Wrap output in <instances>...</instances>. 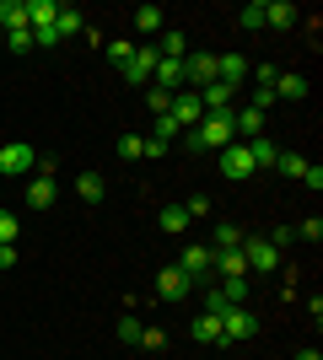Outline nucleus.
Instances as JSON below:
<instances>
[{
  "mask_svg": "<svg viewBox=\"0 0 323 360\" xmlns=\"http://www.w3.org/2000/svg\"><path fill=\"white\" fill-rule=\"evenodd\" d=\"M232 140H237V135H232V113H221V119H200L194 129H184V146L189 150H215V146L227 150Z\"/></svg>",
  "mask_w": 323,
  "mask_h": 360,
  "instance_id": "1",
  "label": "nucleus"
},
{
  "mask_svg": "<svg viewBox=\"0 0 323 360\" xmlns=\"http://www.w3.org/2000/svg\"><path fill=\"white\" fill-rule=\"evenodd\" d=\"M38 172V150L11 140V146H0V178H32Z\"/></svg>",
  "mask_w": 323,
  "mask_h": 360,
  "instance_id": "2",
  "label": "nucleus"
},
{
  "mask_svg": "<svg viewBox=\"0 0 323 360\" xmlns=\"http://www.w3.org/2000/svg\"><path fill=\"white\" fill-rule=\"evenodd\" d=\"M221 339H227V345H243V339H253V333H259V317L248 312V307H221Z\"/></svg>",
  "mask_w": 323,
  "mask_h": 360,
  "instance_id": "3",
  "label": "nucleus"
},
{
  "mask_svg": "<svg viewBox=\"0 0 323 360\" xmlns=\"http://www.w3.org/2000/svg\"><path fill=\"white\" fill-rule=\"evenodd\" d=\"M243 258H248V274H270L280 264V248L270 237H243Z\"/></svg>",
  "mask_w": 323,
  "mask_h": 360,
  "instance_id": "4",
  "label": "nucleus"
},
{
  "mask_svg": "<svg viewBox=\"0 0 323 360\" xmlns=\"http://www.w3.org/2000/svg\"><path fill=\"white\" fill-rule=\"evenodd\" d=\"M167 119L178 124V129H194V124L205 119V108H200V91H172V103H167Z\"/></svg>",
  "mask_w": 323,
  "mask_h": 360,
  "instance_id": "5",
  "label": "nucleus"
},
{
  "mask_svg": "<svg viewBox=\"0 0 323 360\" xmlns=\"http://www.w3.org/2000/svg\"><path fill=\"white\" fill-rule=\"evenodd\" d=\"M221 172H227L232 183H248V178H253V156H248L243 140H232V146L221 150Z\"/></svg>",
  "mask_w": 323,
  "mask_h": 360,
  "instance_id": "6",
  "label": "nucleus"
},
{
  "mask_svg": "<svg viewBox=\"0 0 323 360\" xmlns=\"http://www.w3.org/2000/svg\"><path fill=\"white\" fill-rule=\"evenodd\" d=\"M248 65H253V60H243V54H215V81L237 91L248 81Z\"/></svg>",
  "mask_w": 323,
  "mask_h": 360,
  "instance_id": "7",
  "label": "nucleus"
},
{
  "mask_svg": "<svg viewBox=\"0 0 323 360\" xmlns=\"http://www.w3.org/2000/svg\"><path fill=\"white\" fill-rule=\"evenodd\" d=\"M189 285H194V280H189L178 264H167V269L156 274V296H162V301H184V296H189Z\"/></svg>",
  "mask_w": 323,
  "mask_h": 360,
  "instance_id": "8",
  "label": "nucleus"
},
{
  "mask_svg": "<svg viewBox=\"0 0 323 360\" xmlns=\"http://www.w3.org/2000/svg\"><path fill=\"white\" fill-rule=\"evenodd\" d=\"M232 103H237V91H232V86H221V81H210V86L200 91L205 119H221V113H232Z\"/></svg>",
  "mask_w": 323,
  "mask_h": 360,
  "instance_id": "9",
  "label": "nucleus"
},
{
  "mask_svg": "<svg viewBox=\"0 0 323 360\" xmlns=\"http://www.w3.org/2000/svg\"><path fill=\"white\" fill-rule=\"evenodd\" d=\"M156 49H135L129 54V65H124V81H135V86H151V70H156Z\"/></svg>",
  "mask_w": 323,
  "mask_h": 360,
  "instance_id": "10",
  "label": "nucleus"
},
{
  "mask_svg": "<svg viewBox=\"0 0 323 360\" xmlns=\"http://www.w3.org/2000/svg\"><path fill=\"white\" fill-rule=\"evenodd\" d=\"M151 86L156 91H184V60H156V70H151Z\"/></svg>",
  "mask_w": 323,
  "mask_h": 360,
  "instance_id": "11",
  "label": "nucleus"
},
{
  "mask_svg": "<svg viewBox=\"0 0 323 360\" xmlns=\"http://www.w3.org/2000/svg\"><path fill=\"white\" fill-rule=\"evenodd\" d=\"M232 135H237V140H259L264 135V113L253 103H248L243 113H232Z\"/></svg>",
  "mask_w": 323,
  "mask_h": 360,
  "instance_id": "12",
  "label": "nucleus"
},
{
  "mask_svg": "<svg viewBox=\"0 0 323 360\" xmlns=\"http://www.w3.org/2000/svg\"><path fill=\"white\" fill-rule=\"evenodd\" d=\"M27 205L32 210H49V205H54V172H32L27 178Z\"/></svg>",
  "mask_w": 323,
  "mask_h": 360,
  "instance_id": "13",
  "label": "nucleus"
},
{
  "mask_svg": "<svg viewBox=\"0 0 323 360\" xmlns=\"http://www.w3.org/2000/svg\"><path fill=\"white\" fill-rule=\"evenodd\" d=\"M243 237H248L243 226L221 221V226H215V231H210V253H232V248H243Z\"/></svg>",
  "mask_w": 323,
  "mask_h": 360,
  "instance_id": "14",
  "label": "nucleus"
},
{
  "mask_svg": "<svg viewBox=\"0 0 323 360\" xmlns=\"http://www.w3.org/2000/svg\"><path fill=\"white\" fill-rule=\"evenodd\" d=\"M156 226H162V231H172V237H184V231H189L194 221H189V210H184V205H162V210H156Z\"/></svg>",
  "mask_w": 323,
  "mask_h": 360,
  "instance_id": "15",
  "label": "nucleus"
},
{
  "mask_svg": "<svg viewBox=\"0 0 323 360\" xmlns=\"http://www.w3.org/2000/svg\"><path fill=\"white\" fill-rule=\"evenodd\" d=\"M54 32H60V38H76V32H87V16H81L76 6H60V11H54Z\"/></svg>",
  "mask_w": 323,
  "mask_h": 360,
  "instance_id": "16",
  "label": "nucleus"
},
{
  "mask_svg": "<svg viewBox=\"0 0 323 360\" xmlns=\"http://www.w3.org/2000/svg\"><path fill=\"white\" fill-rule=\"evenodd\" d=\"M296 16L302 11H296L291 0H270V6H264V27H291Z\"/></svg>",
  "mask_w": 323,
  "mask_h": 360,
  "instance_id": "17",
  "label": "nucleus"
},
{
  "mask_svg": "<svg viewBox=\"0 0 323 360\" xmlns=\"http://www.w3.org/2000/svg\"><path fill=\"white\" fill-rule=\"evenodd\" d=\"M275 97L302 103V97H308V81H302V75H291V70H280V75H275Z\"/></svg>",
  "mask_w": 323,
  "mask_h": 360,
  "instance_id": "18",
  "label": "nucleus"
},
{
  "mask_svg": "<svg viewBox=\"0 0 323 360\" xmlns=\"http://www.w3.org/2000/svg\"><path fill=\"white\" fill-rule=\"evenodd\" d=\"M189 333H194L200 345H227V339H221V317H215V312L194 317V328H189Z\"/></svg>",
  "mask_w": 323,
  "mask_h": 360,
  "instance_id": "19",
  "label": "nucleus"
},
{
  "mask_svg": "<svg viewBox=\"0 0 323 360\" xmlns=\"http://www.w3.org/2000/svg\"><path fill=\"white\" fill-rule=\"evenodd\" d=\"M0 22H6V32H22L27 27V0H0Z\"/></svg>",
  "mask_w": 323,
  "mask_h": 360,
  "instance_id": "20",
  "label": "nucleus"
},
{
  "mask_svg": "<svg viewBox=\"0 0 323 360\" xmlns=\"http://www.w3.org/2000/svg\"><path fill=\"white\" fill-rule=\"evenodd\" d=\"M248 146V156H253V172H259V167H275V156H280V146H270V140H243Z\"/></svg>",
  "mask_w": 323,
  "mask_h": 360,
  "instance_id": "21",
  "label": "nucleus"
},
{
  "mask_svg": "<svg viewBox=\"0 0 323 360\" xmlns=\"http://www.w3.org/2000/svg\"><path fill=\"white\" fill-rule=\"evenodd\" d=\"M76 194L87 199V205H103V194H108V183L97 178V172H81V178H76Z\"/></svg>",
  "mask_w": 323,
  "mask_h": 360,
  "instance_id": "22",
  "label": "nucleus"
},
{
  "mask_svg": "<svg viewBox=\"0 0 323 360\" xmlns=\"http://www.w3.org/2000/svg\"><path fill=\"white\" fill-rule=\"evenodd\" d=\"M210 248H184V264H178V269H184L189 274V280H194V274H205V269H210Z\"/></svg>",
  "mask_w": 323,
  "mask_h": 360,
  "instance_id": "23",
  "label": "nucleus"
},
{
  "mask_svg": "<svg viewBox=\"0 0 323 360\" xmlns=\"http://www.w3.org/2000/svg\"><path fill=\"white\" fill-rule=\"evenodd\" d=\"M54 0H27V27H54Z\"/></svg>",
  "mask_w": 323,
  "mask_h": 360,
  "instance_id": "24",
  "label": "nucleus"
},
{
  "mask_svg": "<svg viewBox=\"0 0 323 360\" xmlns=\"http://www.w3.org/2000/svg\"><path fill=\"white\" fill-rule=\"evenodd\" d=\"M162 22H167V11H162V6H140V11H135V27H140V32H162Z\"/></svg>",
  "mask_w": 323,
  "mask_h": 360,
  "instance_id": "25",
  "label": "nucleus"
},
{
  "mask_svg": "<svg viewBox=\"0 0 323 360\" xmlns=\"http://www.w3.org/2000/svg\"><path fill=\"white\" fill-rule=\"evenodd\" d=\"M156 54H162V60H184V32L167 27V32H162V44H156Z\"/></svg>",
  "mask_w": 323,
  "mask_h": 360,
  "instance_id": "26",
  "label": "nucleus"
},
{
  "mask_svg": "<svg viewBox=\"0 0 323 360\" xmlns=\"http://www.w3.org/2000/svg\"><path fill=\"white\" fill-rule=\"evenodd\" d=\"M275 172H280V178H302V172H308V162H302L296 150H280V156H275Z\"/></svg>",
  "mask_w": 323,
  "mask_h": 360,
  "instance_id": "27",
  "label": "nucleus"
},
{
  "mask_svg": "<svg viewBox=\"0 0 323 360\" xmlns=\"http://www.w3.org/2000/svg\"><path fill=\"white\" fill-rule=\"evenodd\" d=\"M103 54L124 70V65H129V54H135V44H124V38H103Z\"/></svg>",
  "mask_w": 323,
  "mask_h": 360,
  "instance_id": "28",
  "label": "nucleus"
},
{
  "mask_svg": "<svg viewBox=\"0 0 323 360\" xmlns=\"http://www.w3.org/2000/svg\"><path fill=\"white\" fill-rule=\"evenodd\" d=\"M124 156V162H140V156H146V135H119V146H113Z\"/></svg>",
  "mask_w": 323,
  "mask_h": 360,
  "instance_id": "29",
  "label": "nucleus"
},
{
  "mask_svg": "<svg viewBox=\"0 0 323 360\" xmlns=\"http://www.w3.org/2000/svg\"><path fill=\"white\" fill-rule=\"evenodd\" d=\"M178 135H184V129H178V124H172L167 113H162V119H156V129H151V140H156V146H172Z\"/></svg>",
  "mask_w": 323,
  "mask_h": 360,
  "instance_id": "30",
  "label": "nucleus"
},
{
  "mask_svg": "<svg viewBox=\"0 0 323 360\" xmlns=\"http://www.w3.org/2000/svg\"><path fill=\"white\" fill-rule=\"evenodd\" d=\"M0 248H16V215L0 210Z\"/></svg>",
  "mask_w": 323,
  "mask_h": 360,
  "instance_id": "31",
  "label": "nucleus"
},
{
  "mask_svg": "<svg viewBox=\"0 0 323 360\" xmlns=\"http://www.w3.org/2000/svg\"><path fill=\"white\" fill-rule=\"evenodd\" d=\"M167 103H172L167 91H156V86H146V108H151L156 119H162V113H167Z\"/></svg>",
  "mask_w": 323,
  "mask_h": 360,
  "instance_id": "32",
  "label": "nucleus"
},
{
  "mask_svg": "<svg viewBox=\"0 0 323 360\" xmlns=\"http://www.w3.org/2000/svg\"><path fill=\"white\" fill-rule=\"evenodd\" d=\"M243 27H264V0H253V6H243V16H237Z\"/></svg>",
  "mask_w": 323,
  "mask_h": 360,
  "instance_id": "33",
  "label": "nucleus"
},
{
  "mask_svg": "<svg viewBox=\"0 0 323 360\" xmlns=\"http://www.w3.org/2000/svg\"><path fill=\"white\" fill-rule=\"evenodd\" d=\"M119 339L124 345H140V317H119Z\"/></svg>",
  "mask_w": 323,
  "mask_h": 360,
  "instance_id": "34",
  "label": "nucleus"
},
{
  "mask_svg": "<svg viewBox=\"0 0 323 360\" xmlns=\"http://www.w3.org/2000/svg\"><path fill=\"white\" fill-rule=\"evenodd\" d=\"M32 32V49H54V44H60V32H54V27H27Z\"/></svg>",
  "mask_w": 323,
  "mask_h": 360,
  "instance_id": "35",
  "label": "nucleus"
},
{
  "mask_svg": "<svg viewBox=\"0 0 323 360\" xmlns=\"http://www.w3.org/2000/svg\"><path fill=\"white\" fill-rule=\"evenodd\" d=\"M140 345H146V349H167V333H162V328H140Z\"/></svg>",
  "mask_w": 323,
  "mask_h": 360,
  "instance_id": "36",
  "label": "nucleus"
},
{
  "mask_svg": "<svg viewBox=\"0 0 323 360\" xmlns=\"http://www.w3.org/2000/svg\"><path fill=\"white\" fill-rule=\"evenodd\" d=\"M296 237H308V242H318V237H323V221H318V215H308V221L296 226Z\"/></svg>",
  "mask_w": 323,
  "mask_h": 360,
  "instance_id": "37",
  "label": "nucleus"
},
{
  "mask_svg": "<svg viewBox=\"0 0 323 360\" xmlns=\"http://www.w3.org/2000/svg\"><path fill=\"white\" fill-rule=\"evenodd\" d=\"M184 210H189V221H205V215H210V199H189Z\"/></svg>",
  "mask_w": 323,
  "mask_h": 360,
  "instance_id": "38",
  "label": "nucleus"
},
{
  "mask_svg": "<svg viewBox=\"0 0 323 360\" xmlns=\"http://www.w3.org/2000/svg\"><path fill=\"white\" fill-rule=\"evenodd\" d=\"M11 49H16V54H27V49H32V32H27V27L11 32Z\"/></svg>",
  "mask_w": 323,
  "mask_h": 360,
  "instance_id": "39",
  "label": "nucleus"
},
{
  "mask_svg": "<svg viewBox=\"0 0 323 360\" xmlns=\"http://www.w3.org/2000/svg\"><path fill=\"white\" fill-rule=\"evenodd\" d=\"M0 269H16V248H0Z\"/></svg>",
  "mask_w": 323,
  "mask_h": 360,
  "instance_id": "40",
  "label": "nucleus"
},
{
  "mask_svg": "<svg viewBox=\"0 0 323 360\" xmlns=\"http://www.w3.org/2000/svg\"><path fill=\"white\" fill-rule=\"evenodd\" d=\"M296 360H323V355H318V349H302V355H296Z\"/></svg>",
  "mask_w": 323,
  "mask_h": 360,
  "instance_id": "41",
  "label": "nucleus"
}]
</instances>
